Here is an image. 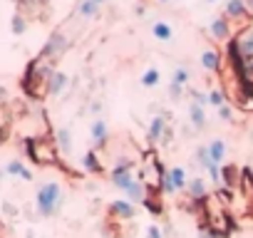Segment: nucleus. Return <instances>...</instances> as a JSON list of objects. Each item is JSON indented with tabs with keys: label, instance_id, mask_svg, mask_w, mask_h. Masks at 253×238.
<instances>
[{
	"label": "nucleus",
	"instance_id": "a878e982",
	"mask_svg": "<svg viewBox=\"0 0 253 238\" xmlns=\"http://www.w3.org/2000/svg\"><path fill=\"white\" fill-rule=\"evenodd\" d=\"M209 104L216 107V109H221L223 104H228V94H226V89H223V87H213V89L209 92Z\"/></svg>",
	"mask_w": 253,
	"mask_h": 238
},
{
	"label": "nucleus",
	"instance_id": "ddd939ff",
	"mask_svg": "<svg viewBox=\"0 0 253 238\" xmlns=\"http://www.w3.org/2000/svg\"><path fill=\"white\" fill-rule=\"evenodd\" d=\"M226 18H228L231 23H238V20H251L248 8H246V0H228V3H226Z\"/></svg>",
	"mask_w": 253,
	"mask_h": 238
},
{
	"label": "nucleus",
	"instance_id": "c85d7f7f",
	"mask_svg": "<svg viewBox=\"0 0 253 238\" xmlns=\"http://www.w3.org/2000/svg\"><path fill=\"white\" fill-rule=\"evenodd\" d=\"M28 30V18L23 13H15L13 15V35H23Z\"/></svg>",
	"mask_w": 253,
	"mask_h": 238
},
{
	"label": "nucleus",
	"instance_id": "6e6552de",
	"mask_svg": "<svg viewBox=\"0 0 253 238\" xmlns=\"http://www.w3.org/2000/svg\"><path fill=\"white\" fill-rule=\"evenodd\" d=\"M109 181H112L117 189H122V191H129V189L137 184V176H134V169H132V166H114V169L109 171Z\"/></svg>",
	"mask_w": 253,
	"mask_h": 238
},
{
	"label": "nucleus",
	"instance_id": "a19ab883",
	"mask_svg": "<svg viewBox=\"0 0 253 238\" xmlns=\"http://www.w3.org/2000/svg\"><path fill=\"white\" fill-rule=\"evenodd\" d=\"M251 169H253V161H251Z\"/></svg>",
	"mask_w": 253,
	"mask_h": 238
},
{
	"label": "nucleus",
	"instance_id": "58836bf2",
	"mask_svg": "<svg viewBox=\"0 0 253 238\" xmlns=\"http://www.w3.org/2000/svg\"><path fill=\"white\" fill-rule=\"evenodd\" d=\"M94 3H99V5H102V3H107V0H94Z\"/></svg>",
	"mask_w": 253,
	"mask_h": 238
},
{
	"label": "nucleus",
	"instance_id": "39448f33",
	"mask_svg": "<svg viewBox=\"0 0 253 238\" xmlns=\"http://www.w3.org/2000/svg\"><path fill=\"white\" fill-rule=\"evenodd\" d=\"M189 181H191V179L186 176V169H184V166H171V169H167V174H164L162 191L169 194V196H174L176 191H186Z\"/></svg>",
	"mask_w": 253,
	"mask_h": 238
},
{
	"label": "nucleus",
	"instance_id": "dca6fc26",
	"mask_svg": "<svg viewBox=\"0 0 253 238\" xmlns=\"http://www.w3.org/2000/svg\"><path fill=\"white\" fill-rule=\"evenodd\" d=\"M189 122H191V127H194L196 132L206 129V109H204L201 104H196V102L189 104Z\"/></svg>",
	"mask_w": 253,
	"mask_h": 238
},
{
	"label": "nucleus",
	"instance_id": "9b49d317",
	"mask_svg": "<svg viewBox=\"0 0 253 238\" xmlns=\"http://www.w3.org/2000/svg\"><path fill=\"white\" fill-rule=\"evenodd\" d=\"M186 196H189V201L204 203V201L209 198V189H206V181H204L201 176H194V179L189 181V186H186Z\"/></svg>",
	"mask_w": 253,
	"mask_h": 238
},
{
	"label": "nucleus",
	"instance_id": "ea45409f",
	"mask_svg": "<svg viewBox=\"0 0 253 238\" xmlns=\"http://www.w3.org/2000/svg\"><path fill=\"white\" fill-rule=\"evenodd\" d=\"M206 3H218V0H206Z\"/></svg>",
	"mask_w": 253,
	"mask_h": 238
},
{
	"label": "nucleus",
	"instance_id": "4be33fe9",
	"mask_svg": "<svg viewBox=\"0 0 253 238\" xmlns=\"http://www.w3.org/2000/svg\"><path fill=\"white\" fill-rule=\"evenodd\" d=\"M55 142H57V149H60L62 157H70L72 154V134H70L67 127H62V129L55 132Z\"/></svg>",
	"mask_w": 253,
	"mask_h": 238
},
{
	"label": "nucleus",
	"instance_id": "2f4dec72",
	"mask_svg": "<svg viewBox=\"0 0 253 238\" xmlns=\"http://www.w3.org/2000/svg\"><path fill=\"white\" fill-rule=\"evenodd\" d=\"M184 92H186V87H181V84H169V99L171 102H179V99H184Z\"/></svg>",
	"mask_w": 253,
	"mask_h": 238
},
{
	"label": "nucleus",
	"instance_id": "f704fd0d",
	"mask_svg": "<svg viewBox=\"0 0 253 238\" xmlns=\"http://www.w3.org/2000/svg\"><path fill=\"white\" fill-rule=\"evenodd\" d=\"M3 211H5V216H8V218L18 216V208H15V206H13L10 201H5V203H3Z\"/></svg>",
	"mask_w": 253,
	"mask_h": 238
},
{
	"label": "nucleus",
	"instance_id": "1a4fd4ad",
	"mask_svg": "<svg viewBox=\"0 0 253 238\" xmlns=\"http://www.w3.org/2000/svg\"><path fill=\"white\" fill-rule=\"evenodd\" d=\"M209 35H211V40H216V42H228L231 40V20L223 15V18H216V20H211V25H209Z\"/></svg>",
	"mask_w": 253,
	"mask_h": 238
},
{
	"label": "nucleus",
	"instance_id": "f3484780",
	"mask_svg": "<svg viewBox=\"0 0 253 238\" xmlns=\"http://www.w3.org/2000/svg\"><path fill=\"white\" fill-rule=\"evenodd\" d=\"M206 147H209V154H211V161L221 166V164L226 161V154H228V147H226V142L216 137V139H211V142H209Z\"/></svg>",
	"mask_w": 253,
	"mask_h": 238
},
{
	"label": "nucleus",
	"instance_id": "423d86ee",
	"mask_svg": "<svg viewBox=\"0 0 253 238\" xmlns=\"http://www.w3.org/2000/svg\"><path fill=\"white\" fill-rule=\"evenodd\" d=\"M169 119H171V112H162L157 114L152 122H149V129H147V139L152 144H162L167 132H169Z\"/></svg>",
	"mask_w": 253,
	"mask_h": 238
},
{
	"label": "nucleus",
	"instance_id": "c9c22d12",
	"mask_svg": "<svg viewBox=\"0 0 253 238\" xmlns=\"http://www.w3.org/2000/svg\"><path fill=\"white\" fill-rule=\"evenodd\" d=\"M89 109H92L94 114H97V112H102V102H92V107H89Z\"/></svg>",
	"mask_w": 253,
	"mask_h": 238
},
{
	"label": "nucleus",
	"instance_id": "72a5a7b5",
	"mask_svg": "<svg viewBox=\"0 0 253 238\" xmlns=\"http://www.w3.org/2000/svg\"><path fill=\"white\" fill-rule=\"evenodd\" d=\"M147 238H164V231L159 226H149L147 228Z\"/></svg>",
	"mask_w": 253,
	"mask_h": 238
},
{
	"label": "nucleus",
	"instance_id": "20e7f679",
	"mask_svg": "<svg viewBox=\"0 0 253 238\" xmlns=\"http://www.w3.org/2000/svg\"><path fill=\"white\" fill-rule=\"evenodd\" d=\"M164 174H167V169L162 166L159 157L154 152H147L144 159H142V166H139V181H144L152 191H162Z\"/></svg>",
	"mask_w": 253,
	"mask_h": 238
},
{
	"label": "nucleus",
	"instance_id": "e433bc0d",
	"mask_svg": "<svg viewBox=\"0 0 253 238\" xmlns=\"http://www.w3.org/2000/svg\"><path fill=\"white\" fill-rule=\"evenodd\" d=\"M246 8H248V15L253 18V0H246Z\"/></svg>",
	"mask_w": 253,
	"mask_h": 238
},
{
	"label": "nucleus",
	"instance_id": "5701e85b",
	"mask_svg": "<svg viewBox=\"0 0 253 238\" xmlns=\"http://www.w3.org/2000/svg\"><path fill=\"white\" fill-rule=\"evenodd\" d=\"M236 67V72L241 75V82L248 87V89H253V60H243V62H236L233 65Z\"/></svg>",
	"mask_w": 253,
	"mask_h": 238
},
{
	"label": "nucleus",
	"instance_id": "0eeeda50",
	"mask_svg": "<svg viewBox=\"0 0 253 238\" xmlns=\"http://www.w3.org/2000/svg\"><path fill=\"white\" fill-rule=\"evenodd\" d=\"M67 47H70V40H67V35L57 30V33H52V35H50V40L45 42V47H42V55H47L50 60H55V62H57V60H60L65 52H67Z\"/></svg>",
	"mask_w": 253,
	"mask_h": 238
},
{
	"label": "nucleus",
	"instance_id": "cd10ccee",
	"mask_svg": "<svg viewBox=\"0 0 253 238\" xmlns=\"http://www.w3.org/2000/svg\"><path fill=\"white\" fill-rule=\"evenodd\" d=\"M194 159H196V164H199V166H204L206 171L213 166V161H211V154H209V147H199V149L194 152Z\"/></svg>",
	"mask_w": 253,
	"mask_h": 238
},
{
	"label": "nucleus",
	"instance_id": "6ab92c4d",
	"mask_svg": "<svg viewBox=\"0 0 253 238\" xmlns=\"http://www.w3.org/2000/svg\"><path fill=\"white\" fill-rule=\"evenodd\" d=\"M238 194H241L246 201H253V169H251V166L241 169V186H238Z\"/></svg>",
	"mask_w": 253,
	"mask_h": 238
},
{
	"label": "nucleus",
	"instance_id": "b1692460",
	"mask_svg": "<svg viewBox=\"0 0 253 238\" xmlns=\"http://www.w3.org/2000/svg\"><path fill=\"white\" fill-rule=\"evenodd\" d=\"M75 13L80 18H94V15H99V3H94V0H80Z\"/></svg>",
	"mask_w": 253,
	"mask_h": 238
},
{
	"label": "nucleus",
	"instance_id": "bb28decb",
	"mask_svg": "<svg viewBox=\"0 0 253 238\" xmlns=\"http://www.w3.org/2000/svg\"><path fill=\"white\" fill-rule=\"evenodd\" d=\"M97 157H99V154H97L94 149H89V152L84 154V159H82V166H84L87 171H92V174H99V171H102V164H99Z\"/></svg>",
	"mask_w": 253,
	"mask_h": 238
},
{
	"label": "nucleus",
	"instance_id": "f8f14e48",
	"mask_svg": "<svg viewBox=\"0 0 253 238\" xmlns=\"http://www.w3.org/2000/svg\"><path fill=\"white\" fill-rule=\"evenodd\" d=\"M109 216L114 221H132L134 218V203L132 201H114V203H109Z\"/></svg>",
	"mask_w": 253,
	"mask_h": 238
},
{
	"label": "nucleus",
	"instance_id": "aec40b11",
	"mask_svg": "<svg viewBox=\"0 0 253 238\" xmlns=\"http://www.w3.org/2000/svg\"><path fill=\"white\" fill-rule=\"evenodd\" d=\"M152 35L159 42H171L174 40V28L167 20H157V23H152Z\"/></svg>",
	"mask_w": 253,
	"mask_h": 238
},
{
	"label": "nucleus",
	"instance_id": "412c9836",
	"mask_svg": "<svg viewBox=\"0 0 253 238\" xmlns=\"http://www.w3.org/2000/svg\"><path fill=\"white\" fill-rule=\"evenodd\" d=\"M5 171L10 174V176H18V179H23V181H33V171L20 161V159H10L8 164H5Z\"/></svg>",
	"mask_w": 253,
	"mask_h": 238
},
{
	"label": "nucleus",
	"instance_id": "473e14b6",
	"mask_svg": "<svg viewBox=\"0 0 253 238\" xmlns=\"http://www.w3.org/2000/svg\"><path fill=\"white\" fill-rule=\"evenodd\" d=\"M191 102H196V104H201V107H206V104H209V94H204V92H199V89H194V92H191Z\"/></svg>",
	"mask_w": 253,
	"mask_h": 238
},
{
	"label": "nucleus",
	"instance_id": "7c9ffc66",
	"mask_svg": "<svg viewBox=\"0 0 253 238\" xmlns=\"http://www.w3.org/2000/svg\"><path fill=\"white\" fill-rule=\"evenodd\" d=\"M216 112H218V119H221V122H226V124H233V122H236V112H233L231 104H223V107L216 109Z\"/></svg>",
	"mask_w": 253,
	"mask_h": 238
},
{
	"label": "nucleus",
	"instance_id": "a211bd4d",
	"mask_svg": "<svg viewBox=\"0 0 253 238\" xmlns=\"http://www.w3.org/2000/svg\"><path fill=\"white\" fill-rule=\"evenodd\" d=\"M67 87H70V75H65V72L57 70V72L52 75V79H50V97H60V94H65Z\"/></svg>",
	"mask_w": 253,
	"mask_h": 238
},
{
	"label": "nucleus",
	"instance_id": "7ed1b4c3",
	"mask_svg": "<svg viewBox=\"0 0 253 238\" xmlns=\"http://www.w3.org/2000/svg\"><path fill=\"white\" fill-rule=\"evenodd\" d=\"M65 203V191L57 181H45L40 184L38 194H35V208L42 218H52Z\"/></svg>",
	"mask_w": 253,
	"mask_h": 238
},
{
	"label": "nucleus",
	"instance_id": "f03ea898",
	"mask_svg": "<svg viewBox=\"0 0 253 238\" xmlns=\"http://www.w3.org/2000/svg\"><path fill=\"white\" fill-rule=\"evenodd\" d=\"M23 152L28 154V159L38 166H57L60 164V149L55 137L50 134H35V137H25L23 139Z\"/></svg>",
	"mask_w": 253,
	"mask_h": 238
},
{
	"label": "nucleus",
	"instance_id": "9d476101",
	"mask_svg": "<svg viewBox=\"0 0 253 238\" xmlns=\"http://www.w3.org/2000/svg\"><path fill=\"white\" fill-rule=\"evenodd\" d=\"M89 137H92V144L94 147H99V149L107 147V142H109V127H107L104 119H99V117L94 119L92 127H89Z\"/></svg>",
	"mask_w": 253,
	"mask_h": 238
},
{
	"label": "nucleus",
	"instance_id": "393cba45",
	"mask_svg": "<svg viewBox=\"0 0 253 238\" xmlns=\"http://www.w3.org/2000/svg\"><path fill=\"white\" fill-rule=\"evenodd\" d=\"M139 82H142V87L154 89V87H159V82H162V72H159L157 67H149V70L139 77Z\"/></svg>",
	"mask_w": 253,
	"mask_h": 238
},
{
	"label": "nucleus",
	"instance_id": "c756f323",
	"mask_svg": "<svg viewBox=\"0 0 253 238\" xmlns=\"http://www.w3.org/2000/svg\"><path fill=\"white\" fill-rule=\"evenodd\" d=\"M189 77H191V75H189V70L181 65V67H176V70H174V75H171V82H174V84H181V87H186V84H189Z\"/></svg>",
	"mask_w": 253,
	"mask_h": 238
},
{
	"label": "nucleus",
	"instance_id": "2eb2a0df",
	"mask_svg": "<svg viewBox=\"0 0 253 238\" xmlns=\"http://www.w3.org/2000/svg\"><path fill=\"white\" fill-rule=\"evenodd\" d=\"M149 196H152V189L144 184V181H137L129 191H126V201H132V203H147L149 201Z\"/></svg>",
	"mask_w": 253,
	"mask_h": 238
},
{
	"label": "nucleus",
	"instance_id": "f257e3e1",
	"mask_svg": "<svg viewBox=\"0 0 253 238\" xmlns=\"http://www.w3.org/2000/svg\"><path fill=\"white\" fill-rule=\"evenodd\" d=\"M55 72H57V70H55V60H50L47 55L40 52V55L28 65V70H25V75H23V82H20L23 92H25L30 99L42 102V99L50 94V79H52Z\"/></svg>",
	"mask_w": 253,
	"mask_h": 238
},
{
	"label": "nucleus",
	"instance_id": "4c0bfd02",
	"mask_svg": "<svg viewBox=\"0 0 253 238\" xmlns=\"http://www.w3.org/2000/svg\"><path fill=\"white\" fill-rule=\"evenodd\" d=\"M157 3H171V0H157Z\"/></svg>",
	"mask_w": 253,
	"mask_h": 238
},
{
	"label": "nucleus",
	"instance_id": "4468645a",
	"mask_svg": "<svg viewBox=\"0 0 253 238\" xmlns=\"http://www.w3.org/2000/svg\"><path fill=\"white\" fill-rule=\"evenodd\" d=\"M201 67H204L206 72H221V67H223V57H221V52L213 50V47L204 50V55H201Z\"/></svg>",
	"mask_w": 253,
	"mask_h": 238
}]
</instances>
